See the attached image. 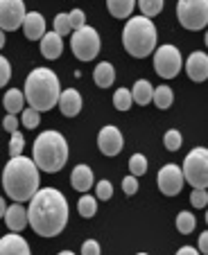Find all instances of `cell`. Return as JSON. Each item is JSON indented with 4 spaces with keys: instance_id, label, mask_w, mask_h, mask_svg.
Listing matches in <instances>:
<instances>
[{
    "instance_id": "3957f363",
    "label": "cell",
    "mask_w": 208,
    "mask_h": 255,
    "mask_svg": "<svg viewBox=\"0 0 208 255\" xmlns=\"http://www.w3.org/2000/svg\"><path fill=\"white\" fill-rule=\"evenodd\" d=\"M59 93H61L59 77L50 68H34L27 75V79H25L23 97L27 100L29 109H34V111H39V113H45L57 106Z\"/></svg>"
},
{
    "instance_id": "7a4b0ae2",
    "label": "cell",
    "mask_w": 208,
    "mask_h": 255,
    "mask_svg": "<svg viewBox=\"0 0 208 255\" xmlns=\"http://www.w3.org/2000/svg\"><path fill=\"white\" fill-rule=\"evenodd\" d=\"M2 188L16 203L29 201L39 190V167L27 156H14L2 169Z\"/></svg>"
},
{
    "instance_id": "4316f807",
    "label": "cell",
    "mask_w": 208,
    "mask_h": 255,
    "mask_svg": "<svg viewBox=\"0 0 208 255\" xmlns=\"http://www.w3.org/2000/svg\"><path fill=\"white\" fill-rule=\"evenodd\" d=\"M131 104H134V100H131L129 88H118L113 93V106H116L118 111H129Z\"/></svg>"
},
{
    "instance_id": "9c48e42d",
    "label": "cell",
    "mask_w": 208,
    "mask_h": 255,
    "mask_svg": "<svg viewBox=\"0 0 208 255\" xmlns=\"http://www.w3.org/2000/svg\"><path fill=\"white\" fill-rule=\"evenodd\" d=\"M184 68V59H181V52L177 45H161L154 52V70L159 77L163 79H172L179 75V70Z\"/></svg>"
},
{
    "instance_id": "277c9868",
    "label": "cell",
    "mask_w": 208,
    "mask_h": 255,
    "mask_svg": "<svg viewBox=\"0 0 208 255\" xmlns=\"http://www.w3.org/2000/svg\"><path fill=\"white\" fill-rule=\"evenodd\" d=\"M32 160L45 174L61 172L68 163V140L59 131H43L36 135L32 147Z\"/></svg>"
},
{
    "instance_id": "484cf974",
    "label": "cell",
    "mask_w": 208,
    "mask_h": 255,
    "mask_svg": "<svg viewBox=\"0 0 208 255\" xmlns=\"http://www.w3.org/2000/svg\"><path fill=\"white\" fill-rule=\"evenodd\" d=\"M136 5L141 7L145 18H154L163 11V0H136Z\"/></svg>"
},
{
    "instance_id": "7c38bea8",
    "label": "cell",
    "mask_w": 208,
    "mask_h": 255,
    "mask_svg": "<svg viewBox=\"0 0 208 255\" xmlns=\"http://www.w3.org/2000/svg\"><path fill=\"white\" fill-rule=\"evenodd\" d=\"M97 147L104 156H118L125 147V138H122L120 129L113 125L102 127L100 133H97Z\"/></svg>"
},
{
    "instance_id": "ba28073f",
    "label": "cell",
    "mask_w": 208,
    "mask_h": 255,
    "mask_svg": "<svg viewBox=\"0 0 208 255\" xmlns=\"http://www.w3.org/2000/svg\"><path fill=\"white\" fill-rule=\"evenodd\" d=\"M177 18L190 32H199L208 23V0H179Z\"/></svg>"
},
{
    "instance_id": "f1b7e54d",
    "label": "cell",
    "mask_w": 208,
    "mask_h": 255,
    "mask_svg": "<svg viewBox=\"0 0 208 255\" xmlns=\"http://www.w3.org/2000/svg\"><path fill=\"white\" fill-rule=\"evenodd\" d=\"M18 122L25 127V129H36V127H39V122H41V113L27 106L25 111H20V120Z\"/></svg>"
},
{
    "instance_id": "4fadbf2b",
    "label": "cell",
    "mask_w": 208,
    "mask_h": 255,
    "mask_svg": "<svg viewBox=\"0 0 208 255\" xmlns=\"http://www.w3.org/2000/svg\"><path fill=\"white\" fill-rule=\"evenodd\" d=\"M186 72H188V77L193 79V82L202 84L208 79V57L206 52H202V50H197V52H193L188 57V61H186Z\"/></svg>"
},
{
    "instance_id": "5bb4252c",
    "label": "cell",
    "mask_w": 208,
    "mask_h": 255,
    "mask_svg": "<svg viewBox=\"0 0 208 255\" xmlns=\"http://www.w3.org/2000/svg\"><path fill=\"white\" fill-rule=\"evenodd\" d=\"M57 106L61 109V113L66 118H75V116H79V111H82L84 100H82L77 88H66L63 93H59Z\"/></svg>"
},
{
    "instance_id": "4dcf8cb0",
    "label": "cell",
    "mask_w": 208,
    "mask_h": 255,
    "mask_svg": "<svg viewBox=\"0 0 208 255\" xmlns=\"http://www.w3.org/2000/svg\"><path fill=\"white\" fill-rule=\"evenodd\" d=\"M181 133L177 129H170V131H165V135H163V144H165V149L168 151H179L181 149Z\"/></svg>"
},
{
    "instance_id": "836d02e7",
    "label": "cell",
    "mask_w": 208,
    "mask_h": 255,
    "mask_svg": "<svg viewBox=\"0 0 208 255\" xmlns=\"http://www.w3.org/2000/svg\"><path fill=\"white\" fill-rule=\"evenodd\" d=\"M54 32L59 34V36H66V34L73 32V27H70V20H68V14H57L54 16Z\"/></svg>"
},
{
    "instance_id": "b9f144b4",
    "label": "cell",
    "mask_w": 208,
    "mask_h": 255,
    "mask_svg": "<svg viewBox=\"0 0 208 255\" xmlns=\"http://www.w3.org/2000/svg\"><path fill=\"white\" fill-rule=\"evenodd\" d=\"M177 255H202L197 249H193V246H181L179 251H177Z\"/></svg>"
},
{
    "instance_id": "44dd1931",
    "label": "cell",
    "mask_w": 208,
    "mask_h": 255,
    "mask_svg": "<svg viewBox=\"0 0 208 255\" xmlns=\"http://www.w3.org/2000/svg\"><path fill=\"white\" fill-rule=\"evenodd\" d=\"M23 104H25V97H23V91L18 88H9L2 97V106H5V111L9 116H16V113L23 111Z\"/></svg>"
},
{
    "instance_id": "52a82bcc",
    "label": "cell",
    "mask_w": 208,
    "mask_h": 255,
    "mask_svg": "<svg viewBox=\"0 0 208 255\" xmlns=\"http://www.w3.org/2000/svg\"><path fill=\"white\" fill-rule=\"evenodd\" d=\"M102 41L100 34L95 27L91 25H84L79 29H73V39H70V50L79 61H93V59L100 54Z\"/></svg>"
},
{
    "instance_id": "d6a6232c",
    "label": "cell",
    "mask_w": 208,
    "mask_h": 255,
    "mask_svg": "<svg viewBox=\"0 0 208 255\" xmlns=\"http://www.w3.org/2000/svg\"><path fill=\"white\" fill-rule=\"evenodd\" d=\"M111 197H113V185H111V181H107V178H102V181H97L95 199H100V201H109Z\"/></svg>"
},
{
    "instance_id": "8d00e7d4",
    "label": "cell",
    "mask_w": 208,
    "mask_h": 255,
    "mask_svg": "<svg viewBox=\"0 0 208 255\" xmlns=\"http://www.w3.org/2000/svg\"><path fill=\"white\" fill-rule=\"evenodd\" d=\"M68 20H70V27L73 29H79L86 25V14H84L82 9H73L70 14H68Z\"/></svg>"
},
{
    "instance_id": "ee69618b",
    "label": "cell",
    "mask_w": 208,
    "mask_h": 255,
    "mask_svg": "<svg viewBox=\"0 0 208 255\" xmlns=\"http://www.w3.org/2000/svg\"><path fill=\"white\" fill-rule=\"evenodd\" d=\"M2 45H5V32L0 29V50H2Z\"/></svg>"
},
{
    "instance_id": "9a60e30c",
    "label": "cell",
    "mask_w": 208,
    "mask_h": 255,
    "mask_svg": "<svg viewBox=\"0 0 208 255\" xmlns=\"http://www.w3.org/2000/svg\"><path fill=\"white\" fill-rule=\"evenodd\" d=\"M20 27H23L25 39L39 41L41 36L45 34V18H43V14H39V11H27Z\"/></svg>"
},
{
    "instance_id": "cb8c5ba5",
    "label": "cell",
    "mask_w": 208,
    "mask_h": 255,
    "mask_svg": "<svg viewBox=\"0 0 208 255\" xmlns=\"http://www.w3.org/2000/svg\"><path fill=\"white\" fill-rule=\"evenodd\" d=\"M152 102H154L159 109H170L172 106V102H175V93H172V88L170 86H156L154 93H152Z\"/></svg>"
},
{
    "instance_id": "1f68e13d",
    "label": "cell",
    "mask_w": 208,
    "mask_h": 255,
    "mask_svg": "<svg viewBox=\"0 0 208 255\" xmlns=\"http://www.w3.org/2000/svg\"><path fill=\"white\" fill-rule=\"evenodd\" d=\"M23 149H25V138L20 131H11V142H9V154L11 158L14 156H23Z\"/></svg>"
},
{
    "instance_id": "e0dca14e",
    "label": "cell",
    "mask_w": 208,
    "mask_h": 255,
    "mask_svg": "<svg viewBox=\"0 0 208 255\" xmlns=\"http://www.w3.org/2000/svg\"><path fill=\"white\" fill-rule=\"evenodd\" d=\"M39 41H41V54H43L45 59L54 61V59L61 57V52H63V39L59 36L57 32H45Z\"/></svg>"
},
{
    "instance_id": "2e32d148",
    "label": "cell",
    "mask_w": 208,
    "mask_h": 255,
    "mask_svg": "<svg viewBox=\"0 0 208 255\" xmlns=\"http://www.w3.org/2000/svg\"><path fill=\"white\" fill-rule=\"evenodd\" d=\"M0 255H32L29 244L18 233H9L0 240Z\"/></svg>"
},
{
    "instance_id": "83f0119b",
    "label": "cell",
    "mask_w": 208,
    "mask_h": 255,
    "mask_svg": "<svg viewBox=\"0 0 208 255\" xmlns=\"http://www.w3.org/2000/svg\"><path fill=\"white\" fill-rule=\"evenodd\" d=\"M77 212L82 217H86V219L88 217H93L97 212V199L91 197V194H84V197L77 201Z\"/></svg>"
},
{
    "instance_id": "6da1fadb",
    "label": "cell",
    "mask_w": 208,
    "mask_h": 255,
    "mask_svg": "<svg viewBox=\"0 0 208 255\" xmlns=\"http://www.w3.org/2000/svg\"><path fill=\"white\" fill-rule=\"evenodd\" d=\"M68 224V201L57 188L36 190L29 199L27 226L41 237H54Z\"/></svg>"
},
{
    "instance_id": "ffe728a7",
    "label": "cell",
    "mask_w": 208,
    "mask_h": 255,
    "mask_svg": "<svg viewBox=\"0 0 208 255\" xmlns=\"http://www.w3.org/2000/svg\"><path fill=\"white\" fill-rule=\"evenodd\" d=\"M93 79H95V84L100 88H109L113 84V79H116V70H113V66L109 61H102L93 70Z\"/></svg>"
},
{
    "instance_id": "7402d4cb",
    "label": "cell",
    "mask_w": 208,
    "mask_h": 255,
    "mask_svg": "<svg viewBox=\"0 0 208 255\" xmlns=\"http://www.w3.org/2000/svg\"><path fill=\"white\" fill-rule=\"evenodd\" d=\"M131 93V100L136 102V104L141 106H147L152 102V93H154V88H152V84L147 82V79H138V82L134 84V91Z\"/></svg>"
},
{
    "instance_id": "d4e9b609",
    "label": "cell",
    "mask_w": 208,
    "mask_h": 255,
    "mask_svg": "<svg viewBox=\"0 0 208 255\" xmlns=\"http://www.w3.org/2000/svg\"><path fill=\"white\" fill-rule=\"evenodd\" d=\"M195 226H197V219H195L193 212L181 210L179 215H177V231H179L181 235H190V233L195 231Z\"/></svg>"
},
{
    "instance_id": "60d3db41",
    "label": "cell",
    "mask_w": 208,
    "mask_h": 255,
    "mask_svg": "<svg viewBox=\"0 0 208 255\" xmlns=\"http://www.w3.org/2000/svg\"><path fill=\"white\" fill-rule=\"evenodd\" d=\"M199 253H202V255H206L208 253V233L206 231H204L202 233V235H199Z\"/></svg>"
},
{
    "instance_id": "603a6c76",
    "label": "cell",
    "mask_w": 208,
    "mask_h": 255,
    "mask_svg": "<svg viewBox=\"0 0 208 255\" xmlns=\"http://www.w3.org/2000/svg\"><path fill=\"white\" fill-rule=\"evenodd\" d=\"M136 0H107V9L113 18H129Z\"/></svg>"
},
{
    "instance_id": "bcb514c9",
    "label": "cell",
    "mask_w": 208,
    "mask_h": 255,
    "mask_svg": "<svg viewBox=\"0 0 208 255\" xmlns=\"http://www.w3.org/2000/svg\"><path fill=\"white\" fill-rule=\"evenodd\" d=\"M138 255H147V253H138Z\"/></svg>"
},
{
    "instance_id": "f6af8a7d",
    "label": "cell",
    "mask_w": 208,
    "mask_h": 255,
    "mask_svg": "<svg viewBox=\"0 0 208 255\" xmlns=\"http://www.w3.org/2000/svg\"><path fill=\"white\" fill-rule=\"evenodd\" d=\"M57 255H75L73 251H61V253H57Z\"/></svg>"
},
{
    "instance_id": "d6986e66",
    "label": "cell",
    "mask_w": 208,
    "mask_h": 255,
    "mask_svg": "<svg viewBox=\"0 0 208 255\" xmlns=\"http://www.w3.org/2000/svg\"><path fill=\"white\" fill-rule=\"evenodd\" d=\"M70 185L77 192H88L93 188V169L88 165H77L70 174Z\"/></svg>"
},
{
    "instance_id": "7bdbcfd3",
    "label": "cell",
    "mask_w": 208,
    "mask_h": 255,
    "mask_svg": "<svg viewBox=\"0 0 208 255\" xmlns=\"http://www.w3.org/2000/svg\"><path fill=\"white\" fill-rule=\"evenodd\" d=\"M5 210H7V203H5V199L0 197V219H2V215H5Z\"/></svg>"
},
{
    "instance_id": "ab89813d",
    "label": "cell",
    "mask_w": 208,
    "mask_h": 255,
    "mask_svg": "<svg viewBox=\"0 0 208 255\" xmlns=\"http://www.w3.org/2000/svg\"><path fill=\"white\" fill-rule=\"evenodd\" d=\"M18 125H20V122H18V118H16V116H9V113H7V116L2 118V129L9 131V133H11V131H18Z\"/></svg>"
},
{
    "instance_id": "30bf717a",
    "label": "cell",
    "mask_w": 208,
    "mask_h": 255,
    "mask_svg": "<svg viewBox=\"0 0 208 255\" xmlns=\"http://www.w3.org/2000/svg\"><path fill=\"white\" fill-rule=\"evenodd\" d=\"M23 0H0V29L2 32H16L25 18Z\"/></svg>"
},
{
    "instance_id": "8992f818",
    "label": "cell",
    "mask_w": 208,
    "mask_h": 255,
    "mask_svg": "<svg viewBox=\"0 0 208 255\" xmlns=\"http://www.w3.org/2000/svg\"><path fill=\"white\" fill-rule=\"evenodd\" d=\"M184 181H188L193 188L206 190L208 188V149L206 147H195L193 151H188V156L184 158Z\"/></svg>"
},
{
    "instance_id": "74e56055",
    "label": "cell",
    "mask_w": 208,
    "mask_h": 255,
    "mask_svg": "<svg viewBox=\"0 0 208 255\" xmlns=\"http://www.w3.org/2000/svg\"><path fill=\"white\" fill-rule=\"evenodd\" d=\"M122 190H125V194H129V197L131 194H136L138 192V178L131 176V174L129 176H125L122 178Z\"/></svg>"
},
{
    "instance_id": "f546056e",
    "label": "cell",
    "mask_w": 208,
    "mask_h": 255,
    "mask_svg": "<svg viewBox=\"0 0 208 255\" xmlns=\"http://www.w3.org/2000/svg\"><path fill=\"white\" fill-rule=\"evenodd\" d=\"M129 172H131V176H143V174L147 172V158L143 154H134L129 158Z\"/></svg>"
},
{
    "instance_id": "d590c367",
    "label": "cell",
    "mask_w": 208,
    "mask_h": 255,
    "mask_svg": "<svg viewBox=\"0 0 208 255\" xmlns=\"http://www.w3.org/2000/svg\"><path fill=\"white\" fill-rule=\"evenodd\" d=\"M190 203H193L195 208H206V203H208V192H206V190L193 188V194H190Z\"/></svg>"
},
{
    "instance_id": "f35d334b",
    "label": "cell",
    "mask_w": 208,
    "mask_h": 255,
    "mask_svg": "<svg viewBox=\"0 0 208 255\" xmlns=\"http://www.w3.org/2000/svg\"><path fill=\"white\" fill-rule=\"evenodd\" d=\"M82 255H102V249L95 240H86L82 244Z\"/></svg>"
},
{
    "instance_id": "e575fe53",
    "label": "cell",
    "mask_w": 208,
    "mask_h": 255,
    "mask_svg": "<svg viewBox=\"0 0 208 255\" xmlns=\"http://www.w3.org/2000/svg\"><path fill=\"white\" fill-rule=\"evenodd\" d=\"M11 79V63L7 61V57L0 54V88L7 86V82Z\"/></svg>"
},
{
    "instance_id": "8fae6325",
    "label": "cell",
    "mask_w": 208,
    "mask_h": 255,
    "mask_svg": "<svg viewBox=\"0 0 208 255\" xmlns=\"http://www.w3.org/2000/svg\"><path fill=\"white\" fill-rule=\"evenodd\" d=\"M156 183H159V190L165 194V197H177V194L184 190V174H181V167L175 163L163 165L159 169V176H156Z\"/></svg>"
},
{
    "instance_id": "5b68a950",
    "label": "cell",
    "mask_w": 208,
    "mask_h": 255,
    "mask_svg": "<svg viewBox=\"0 0 208 255\" xmlns=\"http://www.w3.org/2000/svg\"><path fill=\"white\" fill-rule=\"evenodd\" d=\"M159 32L152 18L145 16H131L122 29V45L134 59H145L156 50Z\"/></svg>"
},
{
    "instance_id": "ac0fdd59",
    "label": "cell",
    "mask_w": 208,
    "mask_h": 255,
    "mask_svg": "<svg viewBox=\"0 0 208 255\" xmlns=\"http://www.w3.org/2000/svg\"><path fill=\"white\" fill-rule=\"evenodd\" d=\"M2 219H5L7 228H9L11 233H20L25 226H27V210H25L20 203H14V206H9L5 210Z\"/></svg>"
}]
</instances>
